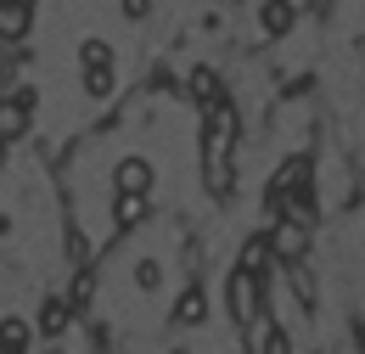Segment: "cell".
<instances>
[{
	"label": "cell",
	"mask_w": 365,
	"mask_h": 354,
	"mask_svg": "<svg viewBox=\"0 0 365 354\" xmlns=\"http://www.w3.org/2000/svg\"><path fill=\"white\" fill-rule=\"evenodd\" d=\"M230 141H236V113L230 101H214L208 107V130H202V175H208V191H230Z\"/></svg>",
	"instance_id": "1"
},
{
	"label": "cell",
	"mask_w": 365,
	"mask_h": 354,
	"mask_svg": "<svg viewBox=\"0 0 365 354\" xmlns=\"http://www.w3.org/2000/svg\"><path fill=\"white\" fill-rule=\"evenodd\" d=\"M225 293H230V320H236V326H253L259 310H264V275L247 270V265H236L230 281H225Z\"/></svg>",
	"instance_id": "2"
},
{
	"label": "cell",
	"mask_w": 365,
	"mask_h": 354,
	"mask_svg": "<svg viewBox=\"0 0 365 354\" xmlns=\"http://www.w3.org/2000/svg\"><path fill=\"white\" fill-rule=\"evenodd\" d=\"M270 248L281 265H304V253H309V220H292V214H281L270 231Z\"/></svg>",
	"instance_id": "3"
},
{
	"label": "cell",
	"mask_w": 365,
	"mask_h": 354,
	"mask_svg": "<svg viewBox=\"0 0 365 354\" xmlns=\"http://www.w3.org/2000/svg\"><path fill=\"white\" fill-rule=\"evenodd\" d=\"M34 23V0H0V40L17 45Z\"/></svg>",
	"instance_id": "4"
},
{
	"label": "cell",
	"mask_w": 365,
	"mask_h": 354,
	"mask_svg": "<svg viewBox=\"0 0 365 354\" xmlns=\"http://www.w3.org/2000/svg\"><path fill=\"white\" fill-rule=\"evenodd\" d=\"M29 113H34V90H17L11 101H0V135L17 141V135L29 130Z\"/></svg>",
	"instance_id": "5"
},
{
	"label": "cell",
	"mask_w": 365,
	"mask_h": 354,
	"mask_svg": "<svg viewBox=\"0 0 365 354\" xmlns=\"http://www.w3.org/2000/svg\"><path fill=\"white\" fill-rule=\"evenodd\" d=\"M152 163H146V158H124V163H118V169H113V186H118V191H130V197H146V191H152Z\"/></svg>",
	"instance_id": "6"
},
{
	"label": "cell",
	"mask_w": 365,
	"mask_h": 354,
	"mask_svg": "<svg viewBox=\"0 0 365 354\" xmlns=\"http://www.w3.org/2000/svg\"><path fill=\"white\" fill-rule=\"evenodd\" d=\"M292 23H298V6H292V0H264V6H259V29H264L270 40L292 34Z\"/></svg>",
	"instance_id": "7"
},
{
	"label": "cell",
	"mask_w": 365,
	"mask_h": 354,
	"mask_svg": "<svg viewBox=\"0 0 365 354\" xmlns=\"http://www.w3.org/2000/svg\"><path fill=\"white\" fill-rule=\"evenodd\" d=\"M68 320H73V298H46V304H40V332H46V338H62Z\"/></svg>",
	"instance_id": "8"
},
{
	"label": "cell",
	"mask_w": 365,
	"mask_h": 354,
	"mask_svg": "<svg viewBox=\"0 0 365 354\" xmlns=\"http://www.w3.org/2000/svg\"><path fill=\"white\" fill-rule=\"evenodd\" d=\"M175 320H180V326H202V320H208V298H202V287H185V293H180Z\"/></svg>",
	"instance_id": "9"
},
{
	"label": "cell",
	"mask_w": 365,
	"mask_h": 354,
	"mask_svg": "<svg viewBox=\"0 0 365 354\" xmlns=\"http://www.w3.org/2000/svg\"><path fill=\"white\" fill-rule=\"evenodd\" d=\"M29 338H34V326H29V320H17V315H6V320H0V354H23V349H29Z\"/></svg>",
	"instance_id": "10"
},
{
	"label": "cell",
	"mask_w": 365,
	"mask_h": 354,
	"mask_svg": "<svg viewBox=\"0 0 365 354\" xmlns=\"http://www.w3.org/2000/svg\"><path fill=\"white\" fill-rule=\"evenodd\" d=\"M79 68L91 74V68H113V45L107 40H85L79 45Z\"/></svg>",
	"instance_id": "11"
},
{
	"label": "cell",
	"mask_w": 365,
	"mask_h": 354,
	"mask_svg": "<svg viewBox=\"0 0 365 354\" xmlns=\"http://www.w3.org/2000/svg\"><path fill=\"white\" fill-rule=\"evenodd\" d=\"M113 220H118V225H140V220H146V197L118 191V203H113Z\"/></svg>",
	"instance_id": "12"
},
{
	"label": "cell",
	"mask_w": 365,
	"mask_h": 354,
	"mask_svg": "<svg viewBox=\"0 0 365 354\" xmlns=\"http://www.w3.org/2000/svg\"><path fill=\"white\" fill-rule=\"evenodd\" d=\"M191 96L214 107V101H220V74H214V68H197V74H191Z\"/></svg>",
	"instance_id": "13"
},
{
	"label": "cell",
	"mask_w": 365,
	"mask_h": 354,
	"mask_svg": "<svg viewBox=\"0 0 365 354\" xmlns=\"http://www.w3.org/2000/svg\"><path fill=\"white\" fill-rule=\"evenodd\" d=\"M270 236H253V242H247V248H242V265L247 270H259V275H264V265H270Z\"/></svg>",
	"instance_id": "14"
},
{
	"label": "cell",
	"mask_w": 365,
	"mask_h": 354,
	"mask_svg": "<svg viewBox=\"0 0 365 354\" xmlns=\"http://www.w3.org/2000/svg\"><path fill=\"white\" fill-rule=\"evenodd\" d=\"M85 90H91L96 101H107V96H113V68H91V74H85Z\"/></svg>",
	"instance_id": "15"
},
{
	"label": "cell",
	"mask_w": 365,
	"mask_h": 354,
	"mask_svg": "<svg viewBox=\"0 0 365 354\" xmlns=\"http://www.w3.org/2000/svg\"><path fill=\"white\" fill-rule=\"evenodd\" d=\"M259 354H292V343H287V332H281V326H264V338H259Z\"/></svg>",
	"instance_id": "16"
},
{
	"label": "cell",
	"mask_w": 365,
	"mask_h": 354,
	"mask_svg": "<svg viewBox=\"0 0 365 354\" xmlns=\"http://www.w3.org/2000/svg\"><path fill=\"white\" fill-rule=\"evenodd\" d=\"M118 6H124V17H146L152 11V0H118Z\"/></svg>",
	"instance_id": "17"
},
{
	"label": "cell",
	"mask_w": 365,
	"mask_h": 354,
	"mask_svg": "<svg viewBox=\"0 0 365 354\" xmlns=\"http://www.w3.org/2000/svg\"><path fill=\"white\" fill-rule=\"evenodd\" d=\"M6 146H11V141H6V135H0V169H6Z\"/></svg>",
	"instance_id": "18"
},
{
	"label": "cell",
	"mask_w": 365,
	"mask_h": 354,
	"mask_svg": "<svg viewBox=\"0 0 365 354\" xmlns=\"http://www.w3.org/2000/svg\"><path fill=\"white\" fill-rule=\"evenodd\" d=\"M175 354H185V349H175Z\"/></svg>",
	"instance_id": "19"
}]
</instances>
